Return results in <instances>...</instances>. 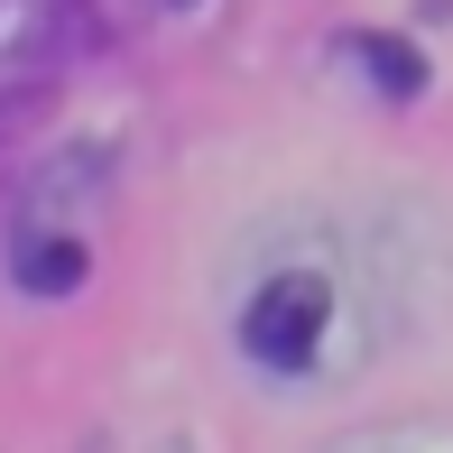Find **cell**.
Segmentation results:
<instances>
[{
    "label": "cell",
    "mask_w": 453,
    "mask_h": 453,
    "mask_svg": "<svg viewBox=\"0 0 453 453\" xmlns=\"http://www.w3.org/2000/svg\"><path fill=\"white\" fill-rule=\"evenodd\" d=\"M315 334H324V287L315 278H278L269 296L241 315V342H250L259 361H278V370H296L315 352Z\"/></svg>",
    "instance_id": "obj_1"
}]
</instances>
